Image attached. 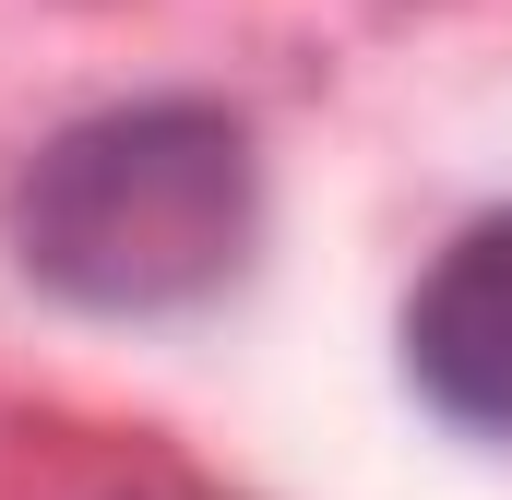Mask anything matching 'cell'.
Here are the masks:
<instances>
[{
	"mask_svg": "<svg viewBox=\"0 0 512 500\" xmlns=\"http://www.w3.org/2000/svg\"><path fill=\"white\" fill-rule=\"evenodd\" d=\"M405 370L429 381L441 417L512 429V215L465 227V239L429 262V286L405 310Z\"/></svg>",
	"mask_w": 512,
	"mask_h": 500,
	"instance_id": "obj_2",
	"label": "cell"
},
{
	"mask_svg": "<svg viewBox=\"0 0 512 500\" xmlns=\"http://www.w3.org/2000/svg\"><path fill=\"white\" fill-rule=\"evenodd\" d=\"M12 239L84 310H179L251 250V143L215 108H108L36 155Z\"/></svg>",
	"mask_w": 512,
	"mask_h": 500,
	"instance_id": "obj_1",
	"label": "cell"
}]
</instances>
